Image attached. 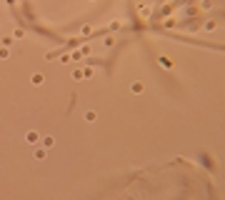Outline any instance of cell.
<instances>
[{
    "mask_svg": "<svg viewBox=\"0 0 225 200\" xmlns=\"http://www.w3.org/2000/svg\"><path fill=\"white\" fill-rule=\"evenodd\" d=\"M25 138H28V143H38V140H40V135H38V133H28V135H25Z\"/></svg>",
    "mask_w": 225,
    "mask_h": 200,
    "instance_id": "obj_1",
    "label": "cell"
},
{
    "mask_svg": "<svg viewBox=\"0 0 225 200\" xmlns=\"http://www.w3.org/2000/svg\"><path fill=\"white\" fill-rule=\"evenodd\" d=\"M43 80H45L43 75H33V85H43Z\"/></svg>",
    "mask_w": 225,
    "mask_h": 200,
    "instance_id": "obj_3",
    "label": "cell"
},
{
    "mask_svg": "<svg viewBox=\"0 0 225 200\" xmlns=\"http://www.w3.org/2000/svg\"><path fill=\"white\" fill-rule=\"evenodd\" d=\"M43 145H45V148H53V145H55V138H43Z\"/></svg>",
    "mask_w": 225,
    "mask_h": 200,
    "instance_id": "obj_2",
    "label": "cell"
},
{
    "mask_svg": "<svg viewBox=\"0 0 225 200\" xmlns=\"http://www.w3.org/2000/svg\"><path fill=\"white\" fill-rule=\"evenodd\" d=\"M43 158H45V150L38 148V150H35V160H43Z\"/></svg>",
    "mask_w": 225,
    "mask_h": 200,
    "instance_id": "obj_4",
    "label": "cell"
},
{
    "mask_svg": "<svg viewBox=\"0 0 225 200\" xmlns=\"http://www.w3.org/2000/svg\"><path fill=\"white\" fill-rule=\"evenodd\" d=\"M85 120L88 123H95V112H85Z\"/></svg>",
    "mask_w": 225,
    "mask_h": 200,
    "instance_id": "obj_5",
    "label": "cell"
}]
</instances>
